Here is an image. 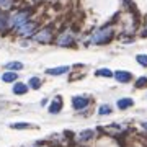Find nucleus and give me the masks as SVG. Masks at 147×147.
Instances as JSON below:
<instances>
[{
  "label": "nucleus",
  "instance_id": "obj_1",
  "mask_svg": "<svg viewBox=\"0 0 147 147\" xmlns=\"http://www.w3.org/2000/svg\"><path fill=\"white\" fill-rule=\"evenodd\" d=\"M111 36H113V30L111 28H108V26L100 28L98 31H95L92 34V42H95V44H105V42H108L111 39Z\"/></svg>",
  "mask_w": 147,
  "mask_h": 147
},
{
  "label": "nucleus",
  "instance_id": "obj_2",
  "mask_svg": "<svg viewBox=\"0 0 147 147\" xmlns=\"http://www.w3.org/2000/svg\"><path fill=\"white\" fill-rule=\"evenodd\" d=\"M28 18H30V11H18V13H15V15L11 16L10 25L18 28V26H21V25H25L28 21Z\"/></svg>",
  "mask_w": 147,
  "mask_h": 147
},
{
  "label": "nucleus",
  "instance_id": "obj_3",
  "mask_svg": "<svg viewBox=\"0 0 147 147\" xmlns=\"http://www.w3.org/2000/svg\"><path fill=\"white\" fill-rule=\"evenodd\" d=\"M72 42H74V33L72 31H64V33L59 34V38H57V44L59 46H62V47L72 46Z\"/></svg>",
  "mask_w": 147,
  "mask_h": 147
},
{
  "label": "nucleus",
  "instance_id": "obj_4",
  "mask_svg": "<svg viewBox=\"0 0 147 147\" xmlns=\"http://www.w3.org/2000/svg\"><path fill=\"white\" fill-rule=\"evenodd\" d=\"M51 38H53V28H44V30H41L39 33H36V34L33 36V39H36V41H39V42H49Z\"/></svg>",
  "mask_w": 147,
  "mask_h": 147
},
{
  "label": "nucleus",
  "instance_id": "obj_5",
  "mask_svg": "<svg viewBox=\"0 0 147 147\" xmlns=\"http://www.w3.org/2000/svg\"><path fill=\"white\" fill-rule=\"evenodd\" d=\"M36 30V23H31V21H26L25 25L16 28V31L20 33L21 36H28V34H33V31Z\"/></svg>",
  "mask_w": 147,
  "mask_h": 147
},
{
  "label": "nucleus",
  "instance_id": "obj_6",
  "mask_svg": "<svg viewBox=\"0 0 147 147\" xmlns=\"http://www.w3.org/2000/svg\"><path fill=\"white\" fill-rule=\"evenodd\" d=\"M87 105H88V100L85 96H74L72 98V106L75 110H84Z\"/></svg>",
  "mask_w": 147,
  "mask_h": 147
},
{
  "label": "nucleus",
  "instance_id": "obj_7",
  "mask_svg": "<svg viewBox=\"0 0 147 147\" xmlns=\"http://www.w3.org/2000/svg\"><path fill=\"white\" fill-rule=\"evenodd\" d=\"M113 77H115L118 82H123V84H126V82H129L131 80V74L129 72H124V70H118V72H115L113 74Z\"/></svg>",
  "mask_w": 147,
  "mask_h": 147
},
{
  "label": "nucleus",
  "instance_id": "obj_8",
  "mask_svg": "<svg viewBox=\"0 0 147 147\" xmlns=\"http://www.w3.org/2000/svg\"><path fill=\"white\" fill-rule=\"evenodd\" d=\"M61 110H62V98L57 96V98L53 101V105L49 106V113H59Z\"/></svg>",
  "mask_w": 147,
  "mask_h": 147
},
{
  "label": "nucleus",
  "instance_id": "obj_9",
  "mask_svg": "<svg viewBox=\"0 0 147 147\" xmlns=\"http://www.w3.org/2000/svg\"><path fill=\"white\" fill-rule=\"evenodd\" d=\"M69 69H70V67H67V65H62V67L49 69V70H47V74H49V75H61V74H65V72H69Z\"/></svg>",
  "mask_w": 147,
  "mask_h": 147
},
{
  "label": "nucleus",
  "instance_id": "obj_10",
  "mask_svg": "<svg viewBox=\"0 0 147 147\" xmlns=\"http://www.w3.org/2000/svg\"><path fill=\"white\" fill-rule=\"evenodd\" d=\"M129 106H132L131 98H121V100L118 101V108H119V110H126V108H129Z\"/></svg>",
  "mask_w": 147,
  "mask_h": 147
},
{
  "label": "nucleus",
  "instance_id": "obj_11",
  "mask_svg": "<svg viewBox=\"0 0 147 147\" xmlns=\"http://www.w3.org/2000/svg\"><path fill=\"white\" fill-rule=\"evenodd\" d=\"M26 85L25 84H16L15 87H13V93L15 95H23V93H26Z\"/></svg>",
  "mask_w": 147,
  "mask_h": 147
},
{
  "label": "nucleus",
  "instance_id": "obj_12",
  "mask_svg": "<svg viewBox=\"0 0 147 147\" xmlns=\"http://www.w3.org/2000/svg\"><path fill=\"white\" fill-rule=\"evenodd\" d=\"M16 77H18V75H16L15 72H5L2 75V80H3V82H15Z\"/></svg>",
  "mask_w": 147,
  "mask_h": 147
},
{
  "label": "nucleus",
  "instance_id": "obj_13",
  "mask_svg": "<svg viewBox=\"0 0 147 147\" xmlns=\"http://www.w3.org/2000/svg\"><path fill=\"white\" fill-rule=\"evenodd\" d=\"M5 67L8 69V70H21V69H23V64L21 62H8Z\"/></svg>",
  "mask_w": 147,
  "mask_h": 147
},
{
  "label": "nucleus",
  "instance_id": "obj_14",
  "mask_svg": "<svg viewBox=\"0 0 147 147\" xmlns=\"http://www.w3.org/2000/svg\"><path fill=\"white\" fill-rule=\"evenodd\" d=\"M30 87H31L33 90H38L41 87V80L38 79V77H31V79H30Z\"/></svg>",
  "mask_w": 147,
  "mask_h": 147
},
{
  "label": "nucleus",
  "instance_id": "obj_15",
  "mask_svg": "<svg viewBox=\"0 0 147 147\" xmlns=\"http://www.w3.org/2000/svg\"><path fill=\"white\" fill-rule=\"evenodd\" d=\"M13 5V0H0V8L2 10H10Z\"/></svg>",
  "mask_w": 147,
  "mask_h": 147
},
{
  "label": "nucleus",
  "instance_id": "obj_16",
  "mask_svg": "<svg viewBox=\"0 0 147 147\" xmlns=\"http://www.w3.org/2000/svg\"><path fill=\"white\" fill-rule=\"evenodd\" d=\"M96 75L98 77H113V72L108 69H100V70H96Z\"/></svg>",
  "mask_w": 147,
  "mask_h": 147
},
{
  "label": "nucleus",
  "instance_id": "obj_17",
  "mask_svg": "<svg viewBox=\"0 0 147 147\" xmlns=\"http://www.w3.org/2000/svg\"><path fill=\"white\" fill-rule=\"evenodd\" d=\"M142 87H147V77H141V79H137L136 88H142Z\"/></svg>",
  "mask_w": 147,
  "mask_h": 147
},
{
  "label": "nucleus",
  "instance_id": "obj_18",
  "mask_svg": "<svg viewBox=\"0 0 147 147\" xmlns=\"http://www.w3.org/2000/svg\"><path fill=\"white\" fill-rule=\"evenodd\" d=\"M92 136H93V132H92V131H84V132H80V141H88Z\"/></svg>",
  "mask_w": 147,
  "mask_h": 147
},
{
  "label": "nucleus",
  "instance_id": "obj_19",
  "mask_svg": "<svg viewBox=\"0 0 147 147\" xmlns=\"http://www.w3.org/2000/svg\"><path fill=\"white\" fill-rule=\"evenodd\" d=\"M108 113H111V106H108V105L100 106V110H98V115H108Z\"/></svg>",
  "mask_w": 147,
  "mask_h": 147
},
{
  "label": "nucleus",
  "instance_id": "obj_20",
  "mask_svg": "<svg viewBox=\"0 0 147 147\" xmlns=\"http://www.w3.org/2000/svg\"><path fill=\"white\" fill-rule=\"evenodd\" d=\"M31 124H28V123H15V124H11L13 129H25V127H30Z\"/></svg>",
  "mask_w": 147,
  "mask_h": 147
},
{
  "label": "nucleus",
  "instance_id": "obj_21",
  "mask_svg": "<svg viewBox=\"0 0 147 147\" xmlns=\"http://www.w3.org/2000/svg\"><path fill=\"white\" fill-rule=\"evenodd\" d=\"M137 62L141 64V65H144V67H147V56L139 54V56H137Z\"/></svg>",
  "mask_w": 147,
  "mask_h": 147
},
{
  "label": "nucleus",
  "instance_id": "obj_22",
  "mask_svg": "<svg viewBox=\"0 0 147 147\" xmlns=\"http://www.w3.org/2000/svg\"><path fill=\"white\" fill-rule=\"evenodd\" d=\"M5 26H7V18H5V15L0 11V30H3Z\"/></svg>",
  "mask_w": 147,
  "mask_h": 147
},
{
  "label": "nucleus",
  "instance_id": "obj_23",
  "mask_svg": "<svg viewBox=\"0 0 147 147\" xmlns=\"http://www.w3.org/2000/svg\"><path fill=\"white\" fill-rule=\"evenodd\" d=\"M142 36H147V28H146V31L142 33Z\"/></svg>",
  "mask_w": 147,
  "mask_h": 147
}]
</instances>
